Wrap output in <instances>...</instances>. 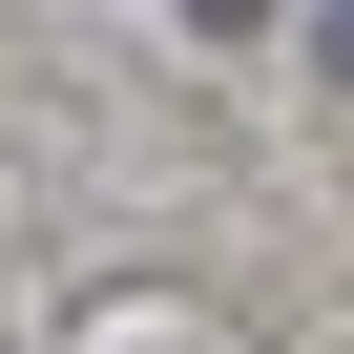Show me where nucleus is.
Segmentation results:
<instances>
[{
  "mask_svg": "<svg viewBox=\"0 0 354 354\" xmlns=\"http://www.w3.org/2000/svg\"><path fill=\"white\" fill-rule=\"evenodd\" d=\"M313 21H333V63H354V0H313Z\"/></svg>",
  "mask_w": 354,
  "mask_h": 354,
  "instance_id": "f257e3e1",
  "label": "nucleus"
},
{
  "mask_svg": "<svg viewBox=\"0 0 354 354\" xmlns=\"http://www.w3.org/2000/svg\"><path fill=\"white\" fill-rule=\"evenodd\" d=\"M188 21H250V0H188Z\"/></svg>",
  "mask_w": 354,
  "mask_h": 354,
  "instance_id": "f03ea898",
  "label": "nucleus"
}]
</instances>
